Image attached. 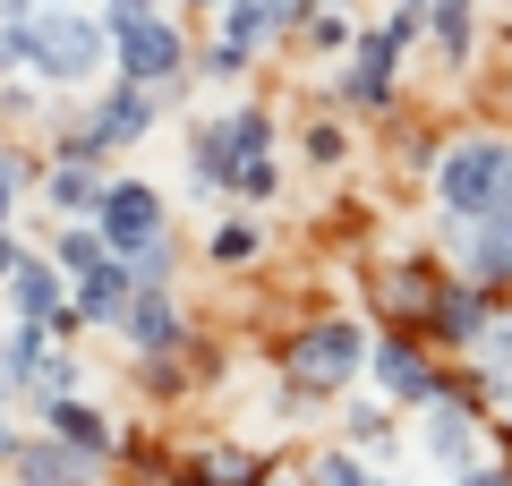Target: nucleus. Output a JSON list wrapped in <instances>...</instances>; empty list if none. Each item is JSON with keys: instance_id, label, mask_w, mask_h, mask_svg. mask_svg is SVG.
Wrapping results in <instances>:
<instances>
[{"instance_id": "29", "label": "nucleus", "mask_w": 512, "mask_h": 486, "mask_svg": "<svg viewBox=\"0 0 512 486\" xmlns=\"http://www.w3.org/2000/svg\"><path fill=\"white\" fill-rule=\"evenodd\" d=\"M197 77H205V86H239V77H248V52H231V43H205V52H197Z\"/></svg>"}, {"instance_id": "30", "label": "nucleus", "mask_w": 512, "mask_h": 486, "mask_svg": "<svg viewBox=\"0 0 512 486\" xmlns=\"http://www.w3.org/2000/svg\"><path fill=\"white\" fill-rule=\"evenodd\" d=\"M274 188H282V162L265 154V162H248V171H239V180H231V205H265V197H274Z\"/></svg>"}, {"instance_id": "13", "label": "nucleus", "mask_w": 512, "mask_h": 486, "mask_svg": "<svg viewBox=\"0 0 512 486\" xmlns=\"http://www.w3.org/2000/svg\"><path fill=\"white\" fill-rule=\"evenodd\" d=\"M436 290H444V273H427V265H393V273H376V282H367V299H376V316L393 324V333H427V316H436Z\"/></svg>"}, {"instance_id": "12", "label": "nucleus", "mask_w": 512, "mask_h": 486, "mask_svg": "<svg viewBox=\"0 0 512 486\" xmlns=\"http://www.w3.org/2000/svg\"><path fill=\"white\" fill-rule=\"evenodd\" d=\"M9 478L18 486H94L103 461L77 452V444H60V435H18V444H9Z\"/></svg>"}, {"instance_id": "5", "label": "nucleus", "mask_w": 512, "mask_h": 486, "mask_svg": "<svg viewBox=\"0 0 512 486\" xmlns=\"http://www.w3.org/2000/svg\"><path fill=\"white\" fill-rule=\"evenodd\" d=\"M111 77H128V86H146L154 103H180L188 94V77H197V52H188V35H180V18H146L137 35H120V52H111Z\"/></svg>"}, {"instance_id": "24", "label": "nucleus", "mask_w": 512, "mask_h": 486, "mask_svg": "<svg viewBox=\"0 0 512 486\" xmlns=\"http://www.w3.org/2000/svg\"><path fill=\"white\" fill-rule=\"evenodd\" d=\"M308 486H393V478H376V469H367V452L325 444V452L308 461Z\"/></svg>"}, {"instance_id": "25", "label": "nucleus", "mask_w": 512, "mask_h": 486, "mask_svg": "<svg viewBox=\"0 0 512 486\" xmlns=\"http://www.w3.org/2000/svg\"><path fill=\"white\" fill-rule=\"evenodd\" d=\"M103 256H111V239L94 231V222H69V231L52 239V265L69 273V282H77V273H94V265H103Z\"/></svg>"}, {"instance_id": "9", "label": "nucleus", "mask_w": 512, "mask_h": 486, "mask_svg": "<svg viewBox=\"0 0 512 486\" xmlns=\"http://www.w3.org/2000/svg\"><path fill=\"white\" fill-rule=\"evenodd\" d=\"M461 367H470V401L478 410H504L512 401V290H495V307H487V324L470 333Z\"/></svg>"}, {"instance_id": "28", "label": "nucleus", "mask_w": 512, "mask_h": 486, "mask_svg": "<svg viewBox=\"0 0 512 486\" xmlns=\"http://www.w3.org/2000/svg\"><path fill=\"white\" fill-rule=\"evenodd\" d=\"M299 35H308V52H350V43H359V26H350L342 9H316V18L299 26Z\"/></svg>"}, {"instance_id": "19", "label": "nucleus", "mask_w": 512, "mask_h": 486, "mask_svg": "<svg viewBox=\"0 0 512 486\" xmlns=\"http://www.w3.org/2000/svg\"><path fill=\"white\" fill-rule=\"evenodd\" d=\"M103 162H43V197H52L60 222H94V205H103Z\"/></svg>"}, {"instance_id": "16", "label": "nucleus", "mask_w": 512, "mask_h": 486, "mask_svg": "<svg viewBox=\"0 0 512 486\" xmlns=\"http://www.w3.org/2000/svg\"><path fill=\"white\" fill-rule=\"evenodd\" d=\"M120 342L146 359V350H180L188 342V316H180V299L171 290H154V282H137V299H128V316H120Z\"/></svg>"}, {"instance_id": "37", "label": "nucleus", "mask_w": 512, "mask_h": 486, "mask_svg": "<svg viewBox=\"0 0 512 486\" xmlns=\"http://www.w3.org/2000/svg\"><path fill=\"white\" fill-rule=\"evenodd\" d=\"M495 435H504V452H512V401H504V410H495Z\"/></svg>"}, {"instance_id": "10", "label": "nucleus", "mask_w": 512, "mask_h": 486, "mask_svg": "<svg viewBox=\"0 0 512 486\" xmlns=\"http://www.w3.org/2000/svg\"><path fill=\"white\" fill-rule=\"evenodd\" d=\"M342 94L350 111H393L402 103V43L384 35V26H367L359 43H350V69H342Z\"/></svg>"}, {"instance_id": "33", "label": "nucleus", "mask_w": 512, "mask_h": 486, "mask_svg": "<svg viewBox=\"0 0 512 486\" xmlns=\"http://www.w3.org/2000/svg\"><path fill=\"white\" fill-rule=\"evenodd\" d=\"M146 18H163V0H103V26H111V43H120V35H137Z\"/></svg>"}, {"instance_id": "22", "label": "nucleus", "mask_w": 512, "mask_h": 486, "mask_svg": "<svg viewBox=\"0 0 512 486\" xmlns=\"http://www.w3.org/2000/svg\"><path fill=\"white\" fill-rule=\"evenodd\" d=\"M214 35L231 43V52H256L265 35H282V0H231V9L214 18Z\"/></svg>"}, {"instance_id": "18", "label": "nucleus", "mask_w": 512, "mask_h": 486, "mask_svg": "<svg viewBox=\"0 0 512 486\" xmlns=\"http://www.w3.org/2000/svg\"><path fill=\"white\" fill-rule=\"evenodd\" d=\"M9 307H18V324H60L69 316V273L52 256H26L18 282H9Z\"/></svg>"}, {"instance_id": "14", "label": "nucleus", "mask_w": 512, "mask_h": 486, "mask_svg": "<svg viewBox=\"0 0 512 486\" xmlns=\"http://www.w3.org/2000/svg\"><path fill=\"white\" fill-rule=\"evenodd\" d=\"M154 111H163V103H154L146 86H128V77H103V94L86 103V128L111 145V154H120V145H137V137L154 128Z\"/></svg>"}, {"instance_id": "23", "label": "nucleus", "mask_w": 512, "mask_h": 486, "mask_svg": "<svg viewBox=\"0 0 512 486\" xmlns=\"http://www.w3.org/2000/svg\"><path fill=\"white\" fill-rule=\"evenodd\" d=\"M342 444L350 452H384V444H393V401H350V410H342Z\"/></svg>"}, {"instance_id": "1", "label": "nucleus", "mask_w": 512, "mask_h": 486, "mask_svg": "<svg viewBox=\"0 0 512 486\" xmlns=\"http://www.w3.org/2000/svg\"><path fill=\"white\" fill-rule=\"evenodd\" d=\"M0 26L18 35V77H35V86H94V77L111 69V26L86 18V9H35V0H0Z\"/></svg>"}, {"instance_id": "20", "label": "nucleus", "mask_w": 512, "mask_h": 486, "mask_svg": "<svg viewBox=\"0 0 512 486\" xmlns=\"http://www.w3.org/2000/svg\"><path fill=\"white\" fill-rule=\"evenodd\" d=\"M52 359H60V333H52V324H18V333L0 342V376L18 384V393H35V384L52 376Z\"/></svg>"}, {"instance_id": "3", "label": "nucleus", "mask_w": 512, "mask_h": 486, "mask_svg": "<svg viewBox=\"0 0 512 486\" xmlns=\"http://www.w3.org/2000/svg\"><path fill=\"white\" fill-rule=\"evenodd\" d=\"M265 154H274V111L231 103L222 120H205L197 137H188V180H197V197H231V180L248 162H265Z\"/></svg>"}, {"instance_id": "4", "label": "nucleus", "mask_w": 512, "mask_h": 486, "mask_svg": "<svg viewBox=\"0 0 512 486\" xmlns=\"http://www.w3.org/2000/svg\"><path fill=\"white\" fill-rule=\"evenodd\" d=\"M359 367H367V324H359V316H308V324L291 333V350H282V376H291L299 401L342 393Z\"/></svg>"}, {"instance_id": "34", "label": "nucleus", "mask_w": 512, "mask_h": 486, "mask_svg": "<svg viewBox=\"0 0 512 486\" xmlns=\"http://www.w3.org/2000/svg\"><path fill=\"white\" fill-rule=\"evenodd\" d=\"M453 486H512V452H504V461H478V469H461Z\"/></svg>"}, {"instance_id": "21", "label": "nucleus", "mask_w": 512, "mask_h": 486, "mask_svg": "<svg viewBox=\"0 0 512 486\" xmlns=\"http://www.w3.org/2000/svg\"><path fill=\"white\" fill-rule=\"evenodd\" d=\"M427 35H436V52L453 60V69H470V52H478V0H436V9H427Z\"/></svg>"}, {"instance_id": "39", "label": "nucleus", "mask_w": 512, "mask_h": 486, "mask_svg": "<svg viewBox=\"0 0 512 486\" xmlns=\"http://www.w3.org/2000/svg\"><path fill=\"white\" fill-rule=\"evenodd\" d=\"M35 9H77V0H35Z\"/></svg>"}, {"instance_id": "8", "label": "nucleus", "mask_w": 512, "mask_h": 486, "mask_svg": "<svg viewBox=\"0 0 512 486\" xmlns=\"http://www.w3.org/2000/svg\"><path fill=\"white\" fill-rule=\"evenodd\" d=\"M478 418H487V410L470 401V384L444 376V393L419 410V444H427V461H444L453 478H461V469H478Z\"/></svg>"}, {"instance_id": "17", "label": "nucleus", "mask_w": 512, "mask_h": 486, "mask_svg": "<svg viewBox=\"0 0 512 486\" xmlns=\"http://www.w3.org/2000/svg\"><path fill=\"white\" fill-rule=\"evenodd\" d=\"M35 418H43V435H60V444H77V452H94V461H111L120 452V427H111L94 401H77V393H52V401H35Z\"/></svg>"}, {"instance_id": "38", "label": "nucleus", "mask_w": 512, "mask_h": 486, "mask_svg": "<svg viewBox=\"0 0 512 486\" xmlns=\"http://www.w3.org/2000/svg\"><path fill=\"white\" fill-rule=\"evenodd\" d=\"M188 9H214V18H222V9H231V0H188Z\"/></svg>"}, {"instance_id": "36", "label": "nucleus", "mask_w": 512, "mask_h": 486, "mask_svg": "<svg viewBox=\"0 0 512 486\" xmlns=\"http://www.w3.org/2000/svg\"><path fill=\"white\" fill-rule=\"evenodd\" d=\"M18 69V35H9V26H0V77Z\"/></svg>"}, {"instance_id": "15", "label": "nucleus", "mask_w": 512, "mask_h": 486, "mask_svg": "<svg viewBox=\"0 0 512 486\" xmlns=\"http://www.w3.org/2000/svg\"><path fill=\"white\" fill-rule=\"evenodd\" d=\"M128 299H137V265H128V256H103L94 273H77V282H69V307H77V324H111V333H120Z\"/></svg>"}, {"instance_id": "2", "label": "nucleus", "mask_w": 512, "mask_h": 486, "mask_svg": "<svg viewBox=\"0 0 512 486\" xmlns=\"http://www.w3.org/2000/svg\"><path fill=\"white\" fill-rule=\"evenodd\" d=\"M427 188H436V222H444V231H461V222L512 205V137H504V128H470V137H453Z\"/></svg>"}, {"instance_id": "26", "label": "nucleus", "mask_w": 512, "mask_h": 486, "mask_svg": "<svg viewBox=\"0 0 512 486\" xmlns=\"http://www.w3.org/2000/svg\"><path fill=\"white\" fill-rule=\"evenodd\" d=\"M256 248H265V231H256V222H214V239H205V256H214V265L222 273H231V265H256Z\"/></svg>"}, {"instance_id": "7", "label": "nucleus", "mask_w": 512, "mask_h": 486, "mask_svg": "<svg viewBox=\"0 0 512 486\" xmlns=\"http://www.w3.org/2000/svg\"><path fill=\"white\" fill-rule=\"evenodd\" d=\"M94 231L111 239V256H146L154 239H171V205L154 180H111L94 205Z\"/></svg>"}, {"instance_id": "11", "label": "nucleus", "mask_w": 512, "mask_h": 486, "mask_svg": "<svg viewBox=\"0 0 512 486\" xmlns=\"http://www.w3.org/2000/svg\"><path fill=\"white\" fill-rule=\"evenodd\" d=\"M444 248H453V265L470 273V282L512 290V205H495V214H478V222H461V231H444Z\"/></svg>"}, {"instance_id": "6", "label": "nucleus", "mask_w": 512, "mask_h": 486, "mask_svg": "<svg viewBox=\"0 0 512 486\" xmlns=\"http://www.w3.org/2000/svg\"><path fill=\"white\" fill-rule=\"evenodd\" d=\"M367 367H376V393L393 401V410H427V401L444 393V367H436V342H427V333H393V324H384L376 342H367Z\"/></svg>"}, {"instance_id": "32", "label": "nucleus", "mask_w": 512, "mask_h": 486, "mask_svg": "<svg viewBox=\"0 0 512 486\" xmlns=\"http://www.w3.org/2000/svg\"><path fill=\"white\" fill-rule=\"evenodd\" d=\"M26 180H35V162L0 145V231H9V214H18V188H26Z\"/></svg>"}, {"instance_id": "27", "label": "nucleus", "mask_w": 512, "mask_h": 486, "mask_svg": "<svg viewBox=\"0 0 512 486\" xmlns=\"http://www.w3.org/2000/svg\"><path fill=\"white\" fill-rule=\"evenodd\" d=\"M299 145H308V162H316V171H342V162H350V128H342V120H316Z\"/></svg>"}, {"instance_id": "31", "label": "nucleus", "mask_w": 512, "mask_h": 486, "mask_svg": "<svg viewBox=\"0 0 512 486\" xmlns=\"http://www.w3.org/2000/svg\"><path fill=\"white\" fill-rule=\"evenodd\" d=\"M137 265V282H154V290H171V273H180V239H154L146 256H128Z\"/></svg>"}, {"instance_id": "35", "label": "nucleus", "mask_w": 512, "mask_h": 486, "mask_svg": "<svg viewBox=\"0 0 512 486\" xmlns=\"http://www.w3.org/2000/svg\"><path fill=\"white\" fill-rule=\"evenodd\" d=\"M26 256H35V248H26V239H18V231H0V290L18 282V265H26Z\"/></svg>"}]
</instances>
